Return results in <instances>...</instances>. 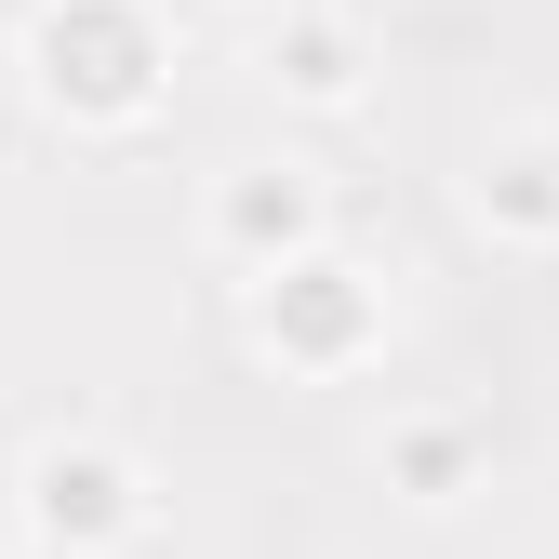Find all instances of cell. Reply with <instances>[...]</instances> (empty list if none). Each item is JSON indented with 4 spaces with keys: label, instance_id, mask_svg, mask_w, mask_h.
I'll return each instance as SVG.
<instances>
[{
    "label": "cell",
    "instance_id": "6",
    "mask_svg": "<svg viewBox=\"0 0 559 559\" xmlns=\"http://www.w3.org/2000/svg\"><path fill=\"white\" fill-rule=\"evenodd\" d=\"M466 214L493 227V240H559V147H546V133L493 147V160L466 174Z\"/></svg>",
    "mask_w": 559,
    "mask_h": 559
},
{
    "label": "cell",
    "instance_id": "3",
    "mask_svg": "<svg viewBox=\"0 0 559 559\" xmlns=\"http://www.w3.org/2000/svg\"><path fill=\"white\" fill-rule=\"evenodd\" d=\"M14 493H27V533L53 559H107V546L147 533V466H133L120 440H40L14 466Z\"/></svg>",
    "mask_w": 559,
    "mask_h": 559
},
{
    "label": "cell",
    "instance_id": "1",
    "mask_svg": "<svg viewBox=\"0 0 559 559\" xmlns=\"http://www.w3.org/2000/svg\"><path fill=\"white\" fill-rule=\"evenodd\" d=\"M14 67L67 133H133L174 81V40H160L147 0H40L14 27Z\"/></svg>",
    "mask_w": 559,
    "mask_h": 559
},
{
    "label": "cell",
    "instance_id": "4",
    "mask_svg": "<svg viewBox=\"0 0 559 559\" xmlns=\"http://www.w3.org/2000/svg\"><path fill=\"white\" fill-rule=\"evenodd\" d=\"M320 227H333V200H320V174L307 160H240L227 187H214V253L227 266H294V253H320Z\"/></svg>",
    "mask_w": 559,
    "mask_h": 559
},
{
    "label": "cell",
    "instance_id": "5",
    "mask_svg": "<svg viewBox=\"0 0 559 559\" xmlns=\"http://www.w3.org/2000/svg\"><path fill=\"white\" fill-rule=\"evenodd\" d=\"M360 27L333 14V0H280V40H266V81L294 107H360Z\"/></svg>",
    "mask_w": 559,
    "mask_h": 559
},
{
    "label": "cell",
    "instance_id": "7",
    "mask_svg": "<svg viewBox=\"0 0 559 559\" xmlns=\"http://www.w3.org/2000/svg\"><path fill=\"white\" fill-rule=\"evenodd\" d=\"M466 466H479V427H466V413H413V427H386V479H400L413 507H453Z\"/></svg>",
    "mask_w": 559,
    "mask_h": 559
},
{
    "label": "cell",
    "instance_id": "2",
    "mask_svg": "<svg viewBox=\"0 0 559 559\" xmlns=\"http://www.w3.org/2000/svg\"><path fill=\"white\" fill-rule=\"evenodd\" d=\"M253 346L280 373H360L373 346H386V294H373V266L360 253H294V266H266L253 280Z\"/></svg>",
    "mask_w": 559,
    "mask_h": 559
}]
</instances>
